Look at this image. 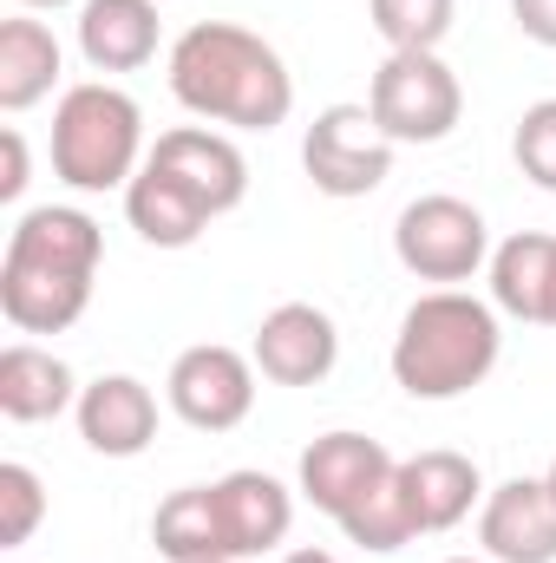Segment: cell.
<instances>
[{
    "mask_svg": "<svg viewBox=\"0 0 556 563\" xmlns=\"http://www.w3.org/2000/svg\"><path fill=\"white\" fill-rule=\"evenodd\" d=\"M393 256L400 269L419 282H438V288H458L491 263V223L478 203L452 197V190H432L413 197L393 223Z\"/></svg>",
    "mask_w": 556,
    "mask_h": 563,
    "instance_id": "5b68a950",
    "label": "cell"
},
{
    "mask_svg": "<svg viewBox=\"0 0 556 563\" xmlns=\"http://www.w3.org/2000/svg\"><path fill=\"white\" fill-rule=\"evenodd\" d=\"M544 485H551V498H556V459H551V472H544Z\"/></svg>",
    "mask_w": 556,
    "mask_h": 563,
    "instance_id": "4dcf8cb0",
    "label": "cell"
},
{
    "mask_svg": "<svg viewBox=\"0 0 556 563\" xmlns=\"http://www.w3.org/2000/svg\"><path fill=\"white\" fill-rule=\"evenodd\" d=\"M544 328H556V269H551V295H544Z\"/></svg>",
    "mask_w": 556,
    "mask_h": 563,
    "instance_id": "f1b7e54d",
    "label": "cell"
},
{
    "mask_svg": "<svg viewBox=\"0 0 556 563\" xmlns=\"http://www.w3.org/2000/svg\"><path fill=\"white\" fill-rule=\"evenodd\" d=\"M20 7H73V0H20Z\"/></svg>",
    "mask_w": 556,
    "mask_h": 563,
    "instance_id": "f546056e",
    "label": "cell"
},
{
    "mask_svg": "<svg viewBox=\"0 0 556 563\" xmlns=\"http://www.w3.org/2000/svg\"><path fill=\"white\" fill-rule=\"evenodd\" d=\"M478 544L491 563H556V498L544 478H504L478 505Z\"/></svg>",
    "mask_w": 556,
    "mask_h": 563,
    "instance_id": "8fae6325",
    "label": "cell"
},
{
    "mask_svg": "<svg viewBox=\"0 0 556 563\" xmlns=\"http://www.w3.org/2000/svg\"><path fill=\"white\" fill-rule=\"evenodd\" d=\"M40 518H46V485H40V472L20 465V459H7V465H0V544L20 551V544L40 531Z\"/></svg>",
    "mask_w": 556,
    "mask_h": 563,
    "instance_id": "cb8c5ba5",
    "label": "cell"
},
{
    "mask_svg": "<svg viewBox=\"0 0 556 563\" xmlns=\"http://www.w3.org/2000/svg\"><path fill=\"white\" fill-rule=\"evenodd\" d=\"M151 164H164L170 177H184L216 217H230V210L249 197V157L236 151L230 132H216V125H177V132H157Z\"/></svg>",
    "mask_w": 556,
    "mask_h": 563,
    "instance_id": "7c38bea8",
    "label": "cell"
},
{
    "mask_svg": "<svg viewBox=\"0 0 556 563\" xmlns=\"http://www.w3.org/2000/svg\"><path fill=\"white\" fill-rule=\"evenodd\" d=\"M281 563H341L334 551H314V544H301V551H288Z\"/></svg>",
    "mask_w": 556,
    "mask_h": 563,
    "instance_id": "83f0119b",
    "label": "cell"
},
{
    "mask_svg": "<svg viewBox=\"0 0 556 563\" xmlns=\"http://www.w3.org/2000/svg\"><path fill=\"white\" fill-rule=\"evenodd\" d=\"M367 112L393 144H438L465 119V86L438 53H387L367 86Z\"/></svg>",
    "mask_w": 556,
    "mask_h": 563,
    "instance_id": "8992f818",
    "label": "cell"
},
{
    "mask_svg": "<svg viewBox=\"0 0 556 563\" xmlns=\"http://www.w3.org/2000/svg\"><path fill=\"white\" fill-rule=\"evenodd\" d=\"M105 263V230L86 210L40 203L7 230L0 250V314L20 334H66L92 308V282Z\"/></svg>",
    "mask_w": 556,
    "mask_h": 563,
    "instance_id": "7a4b0ae2",
    "label": "cell"
},
{
    "mask_svg": "<svg viewBox=\"0 0 556 563\" xmlns=\"http://www.w3.org/2000/svg\"><path fill=\"white\" fill-rule=\"evenodd\" d=\"M66 407H79L73 367L40 341H7L0 347V413L13 426H46Z\"/></svg>",
    "mask_w": 556,
    "mask_h": 563,
    "instance_id": "e0dca14e",
    "label": "cell"
},
{
    "mask_svg": "<svg viewBox=\"0 0 556 563\" xmlns=\"http://www.w3.org/2000/svg\"><path fill=\"white\" fill-rule=\"evenodd\" d=\"M164 400L197 432H236L256 407V354H243L230 341H197L170 361Z\"/></svg>",
    "mask_w": 556,
    "mask_h": 563,
    "instance_id": "ba28073f",
    "label": "cell"
},
{
    "mask_svg": "<svg viewBox=\"0 0 556 563\" xmlns=\"http://www.w3.org/2000/svg\"><path fill=\"white\" fill-rule=\"evenodd\" d=\"M59 66H66V53L46 20H33V13L0 20V112H33L59 86Z\"/></svg>",
    "mask_w": 556,
    "mask_h": 563,
    "instance_id": "d6986e66",
    "label": "cell"
},
{
    "mask_svg": "<svg viewBox=\"0 0 556 563\" xmlns=\"http://www.w3.org/2000/svg\"><path fill=\"white\" fill-rule=\"evenodd\" d=\"M367 13L387 53H438L458 20V0H367Z\"/></svg>",
    "mask_w": 556,
    "mask_h": 563,
    "instance_id": "603a6c76",
    "label": "cell"
},
{
    "mask_svg": "<svg viewBox=\"0 0 556 563\" xmlns=\"http://www.w3.org/2000/svg\"><path fill=\"white\" fill-rule=\"evenodd\" d=\"M491 308L511 321L544 328V295H551V269H556V236L551 230H518L491 250Z\"/></svg>",
    "mask_w": 556,
    "mask_h": 563,
    "instance_id": "ffe728a7",
    "label": "cell"
},
{
    "mask_svg": "<svg viewBox=\"0 0 556 563\" xmlns=\"http://www.w3.org/2000/svg\"><path fill=\"white\" fill-rule=\"evenodd\" d=\"M144 112L138 99L112 79H86L66 86L53 106V177L99 197V190H125L144 170Z\"/></svg>",
    "mask_w": 556,
    "mask_h": 563,
    "instance_id": "277c9868",
    "label": "cell"
},
{
    "mask_svg": "<svg viewBox=\"0 0 556 563\" xmlns=\"http://www.w3.org/2000/svg\"><path fill=\"white\" fill-rule=\"evenodd\" d=\"M341 531H347V544H360V551H374V558H393V551H407L419 531H413V511H407V492H400V465H393V478H380L347 518H341Z\"/></svg>",
    "mask_w": 556,
    "mask_h": 563,
    "instance_id": "7402d4cb",
    "label": "cell"
},
{
    "mask_svg": "<svg viewBox=\"0 0 556 563\" xmlns=\"http://www.w3.org/2000/svg\"><path fill=\"white\" fill-rule=\"evenodd\" d=\"M216 518H223V544H230V558H263V551H276L281 538L294 531V492L269 478V472H223L216 478Z\"/></svg>",
    "mask_w": 556,
    "mask_h": 563,
    "instance_id": "9a60e30c",
    "label": "cell"
},
{
    "mask_svg": "<svg viewBox=\"0 0 556 563\" xmlns=\"http://www.w3.org/2000/svg\"><path fill=\"white\" fill-rule=\"evenodd\" d=\"M79 53L92 73H138L157 59V0H79Z\"/></svg>",
    "mask_w": 556,
    "mask_h": 563,
    "instance_id": "ac0fdd59",
    "label": "cell"
},
{
    "mask_svg": "<svg viewBox=\"0 0 556 563\" xmlns=\"http://www.w3.org/2000/svg\"><path fill=\"white\" fill-rule=\"evenodd\" d=\"M249 354H256V374L263 380H276V387H314L341 361V328L314 301H281V308L263 314Z\"/></svg>",
    "mask_w": 556,
    "mask_h": 563,
    "instance_id": "30bf717a",
    "label": "cell"
},
{
    "mask_svg": "<svg viewBox=\"0 0 556 563\" xmlns=\"http://www.w3.org/2000/svg\"><path fill=\"white\" fill-rule=\"evenodd\" d=\"M400 492H407V511H413L419 538H438V531L465 525L471 505H485L478 459H465L452 445H425L413 459H400Z\"/></svg>",
    "mask_w": 556,
    "mask_h": 563,
    "instance_id": "4fadbf2b",
    "label": "cell"
},
{
    "mask_svg": "<svg viewBox=\"0 0 556 563\" xmlns=\"http://www.w3.org/2000/svg\"><path fill=\"white\" fill-rule=\"evenodd\" d=\"M400 144L374 125L367 106H327L314 112V125L301 132V170L321 197H374L393 177Z\"/></svg>",
    "mask_w": 556,
    "mask_h": 563,
    "instance_id": "52a82bcc",
    "label": "cell"
},
{
    "mask_svg": "<svg viewBox=\"0 0 556 563\" xmlns=\"http://www.w3.org/2000/svg\"><path fill=\"white\" fill-rule=\"evenodd\" d=\"M511 20H518L524 40H537V46L556 53V0H511Z\"/></svg>",
    "mask_w": 556,
    "mask_h": 563,
    "instance_id": "4316f807",
    "label": "cell"
},
{
    "mask_svg": "<svg viewBox=\"0 0 556 563\" xmlns=\"http://www.w3.org/2000/svg\"><path fill=\"white\" fill-rule=\"evenodd\" d=\"M511 157H518V170H524L537 190L556 197V99L524 106V119H518V132H511Z\"/></svg>",
    "mask_w": 556,
    "mask_h": 563,
    "instance_id": "d4e9b609",
    "label": "cell"
},
{
    "mask_svg": "<svg viewBox=\"0 0 556 563\" xmlns=\"http://www.w3.org/2000/svg\"><path fill=\"white\" fill-rule=\"evenodd\" d=\"M125 217H132V230H138L151 250H190L210 223H216V210L184 184V177H170L164 164H151L144 157V170L125 184Z\"/></svg>",
    "mask_w": 556,
    "mask_h": 563,
    "instance_id": "2e32d148",
    "label": "cell"
},
{
    "mask_svg": "<svg viewBox=\"0 0 556 563\" xmlns=\"http://www.w3.org/2000/svg\"><path fill=\"white\" fill-rule=\"evenodd\" d=\"M393 452L380 445V439H367V432H321L308 452H301V465H294V492L314 505V511H327L334 525L380 485V478H393Z\"/></svg>",
    "mask_w": 556,
    "mask_h": 563,
    "instance_id": "9c48e42d",
    "label": "cell"
},
{
    "mask_svg": "<svg viewBox=\"0 0 556 563\" xmlns=\"http://www.w3.org/2000/svg\"><path fill=\"white\" fill-rule=\"evenodd\" d=\"M151 544L170 563H236L230 544H223L216 485H177V492L151 511Z\"/></svg>",
    "mask_w": 556,
    "mask_h": 563,
    "instance_id": "44dd1931",
    "label": "cell"
},
{
    "mask_svg": "<svg viewBox=\"0 0 556 563\" xmlns=\"http://www.w3.org/2000/svg\"><path fill=\"white\" fill-rule=\"evenodd\" d=\"M73 420H79V439L99 459H138L157 439V394L138 374H99L92 387H79Z\"/></svg>",
    "mask_w": 556,
    "mask_h": 563,
    "instance_id": "5bb4252c",
    "label": "cell"
},
{
    "mask_svg": "<svg viewBox=\"0 0 556 563\" xmlns=\"http://www.w3.org/2000/svg\"><path fill=\"white\" fill-rule=\"evenodd\" d=\"M498 354H504V328L491 301H478L471 288H425L400 314L393 380L413 400H458L491 380Z\"/></svg>",
    "mask_w": 556,
    "mask_h": 563,
    "instance_id": "3957f363",
    "label": "cell"
},
{
    "mask_svg": "<svg viewBox=\"0 0 556 563\" xmlns=\"http://www.w3.org/2000/svg\"><path fill=\"white\" fill-rule=\"evenodd\" d=\"M0 151H7V164H0V203H20L26 197V139H20V125L0 132Z\"/></svg>",
    "mask_w": 556,
    "mask_h": 563,
    "instance_id": "484cf974",
    "label": "cell"
},
{
    "mask_svg": "<svg viewBox=\"0 0 556 563\" xmlns=\"http://www.w3.org/2000/svg\"><path fill=\"white\" fill-rule=\"evenodd\" d=\"M445 563H491V558H445Z\"/></svg>",
    "mask_w": 556,
    "mask_h": 563,
    "instance_id": "1f68e13d",
    "label": "cell"
},
{
    "mask_svg": "<svg viewBox=\"0 0 556 563\" xmlns=\"http://www.w3.org/2000/svg\"><path fill=\"white\" fill-rule=\"evenodd\" d=\"M170 92L190 119L230 132H276L294 112V73L276 46L236 20H197L170 40Z\"/></svg>",
    "mask_w": 556,
    "mask_h": 563,
    "instance_id": "6da1fadb",
    "label": "cell"
}]
</instances>
